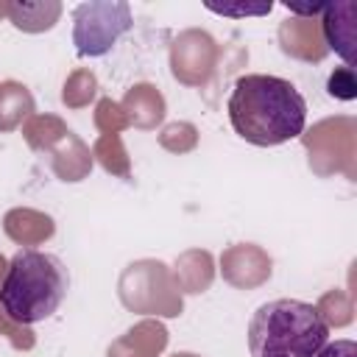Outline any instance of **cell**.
Returning a JSON list of instances; mask_svg holds the SVG:
<instances>
[{"mask_svg":"<svg viewBox=\"0 0 357 357\" xmlns=\"http://www.w3.org/2000/svg\"><path fill=\"white\" fill-rule=\"evenodd\" d=\"M315 357H357V343H354V340H349V337L326 340V346H324Z\"/></svg>","mask_w":357,"mask_h":357,"instance_id":"7","label":"cell"},{"mask_svg":"<svg viewBox=\"0 0 357 357\" xmlns=\"http://www.w3.org/2000/svg\"><path fill=\"white\" fill-rule=\"evenodd\" d=\"M70 290L67 265L50 254L36 248H20L0 282V310L14 324L31 326L50 318Z\"/></svg>","mask_w":357,"mask_h":357,"instance_id":"2","label":"cell"},{"mask_svg":"<svg viewBox=\"0 0 357 357\" xmlns=\"http://www.w3.org/2000/svg\"><path fill=\"white\" fill-rule=\"evenodd\" d=\"M329 340L324 312L298 298H273L248 321L251 357H315Z\"/></svg>","mask_w":357,"mask_h":357,"instance_id":"3","label":"cell"},{"mask_svg":"<svg viewBox=\"0 0 357 357\" xmlns=\"http://www.w3.org/2000/svg\"><path fill=\"white\" fill-rule=\"evenodd\" d=\"M351 14H354V8L349 11L346 20H340V3H326L324 6V33H326V42L349 64H351V45H354V22H351Z\"/></svg>","mask_w":357,"mask_h":357,"instance_id":"5","label":"cell"},{"mask_svg":"<svg viewBox=\"0 0 357 357\" xmlns=\"http://www.w3.org/2000/svg\"><path fill=\"white\" fill-rule=\"evenodd\" d=\"M324 6L326 3H312V6H296V3H284V8H290V11H296V14H318V11H324Z\"/></svg>","mask_w":357,"mask_h":357,"instance_id":"8","label":"cell"},{"mask_svg":"<svg viewBox=\"0 0 357 357\" xmlns=\"http://www.w3.org/2000/svg\"><path fill=\"white\" fill-rule=\"evenodd\" d=\"M229 123L234 134L257 148H273L296 139L307 126L304 95L279 75L245 73L229 95Z\"/></svg>","mask_w":357,"mask_h":357,"instance_id":"1","label":"cell"},{"mask_svg":"<svg viewBox=\"0 0 357 357\" xmlns=\"http://www.w3.org/2000/svg\"><path fill=\"white\" fill-rule=\"evenodd\" d=\"M131 6L126 0H92L73 8V45L78 56H106L131 28Z\"/></svg>","mask_w":357,"mask_h":357,"instance_id":"4","label":"cell"},{"mask_svg":"<svg viewBox=\"0 0 357 357\" xmlns=\"http://www.w3.org/2000/svg\"><path fill=\"white\" fill-rule=\"evenodd\" d=\"M209 11H215V14H223V17H248V14H254V17H259V14H268L271 8H273V3H259V6H215V3H204Z\"/></svg>","mask_w":357,"mask_h":357,"instance_id":"6","label":"cell"}]
</instances>
